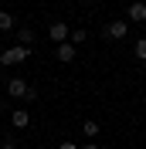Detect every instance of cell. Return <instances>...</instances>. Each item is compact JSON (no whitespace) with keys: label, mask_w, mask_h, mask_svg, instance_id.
I'll return each mask as SVG.
<instances>
[{"label":"cell","mask_w":146,"mask_h":149,"mask_svg":"<svg viewBox=\"0 0 146 149\" xmlns=\"http://www.w3.org/2000/svg\"><path fill=\"white\" fill-rule=\"evenodd\" d=\"M119 149H129V146H119Z\"/></svg>","instance_id":"2e32d148"},{"label":"cell","mask_w":146,"mask_h":149,"mask_svg":"<svg viewBox=\"0 0 146 149\" xmlns=\"http://www.w3.org/2000/svg\"><path fill=\"white\" fill-rule=\"evenodd\" d=\"M14 27H17L14 14H10V10H0V31H14Z\"/></svg>","instance_id":"9c48e42d"},{"label":"cell","mask_w":146,"mask_h":149,"mask_svg":"<svg viewBox=\"0 0 146 149\" xmlns=\"http://www.w3.org/2000/svg\"><path fill=\"white\" fill-rule=\"evenodd\" d=\"M78 149H99V146H95V142H92V139H88V146H78Z\"/></svg>","instance_id":"5bb4252c"},{"label":"cell","mask_w":146,"mask_h":149,"mask_svg":"<svg viewBox=\"0 0 146 149\" xmlns=\"http://www.w3.org/2000/svg\"><path fill=\"white\" fill-rule=\"evenodd\" d=\"M7 95H10V98H27V102L37 98V92L24 81V78H10V81H7Z\"/></svg>","instance_id":"6da1fadb"},{"label":"cell","mask_w":146,"mask_h":149,"mask_svg":"<svg viewBox=\"0 0 146 149\" xmlns=\"http://www.w3.org/2000/svg\"><path fill=\"white\" fill-rule=\"evenodd\" d=\"M58 149H78V146H75L72 139H65V142H61V146H58Z\"/></svg>","instance_id":"4fadbf2b"},{"label":"cell","mask_w":146,"mask_h":149,"mask_svg":"<svg viewBox=\"0 0 146 149\" xmlns=\"http://www.w3.org/2000/svg\"><path fill=\"white\" fill-rule=\"evenodd\" d=\"M126 20H129V24H146V3H143V0H136V3L126 7Z\"/></svg>","instance_id":"277c9868"},{"label":"cell","mask_w":146,"mask_h":149,"mask_svg":"<svg viewBox=\"0 0 146 149\" xmlns=\"http://www.w3.org/2000/svg\"><path fill=\"white\" fill-rule=\"evenodd\" d=\"M55 58L61 61V65H72L75 58H78V51H75V44H68V41H65V44H55Z\"/></svg>","instance_id":"8992f818"},{"label":"cell","mask_w":146,"mask_h":149,"mask_svg":"<svg viewBox=\"0 0 146 149\" xmlns=\"http://www.w3.org/2000/svg\"><path fill=\"white\" fill-rule=\"evenodd\" d=\"M133 51H136V58H139V61H143V65H146V37H139V41H136V47H133Z\"/></svg>","instance_id":"7c38bea8"},{"label":"cell","mask_w":146,"mask_h":149,"mask_svg":"<svg viewBox=\"0 0 146 149\" xmlns=\"http://www.w3.org/2000/svg\"><path fill=\"white\" fill-rule=\"evenodd\" d=\"M10 125H14V129H27L31 125V112L27 109H14L10 112Z\"/></svg>","instance_id":"52a82bcc"},{"label":"cell","mask_w":146,"mask_h":149,"mask_svg":"<svg viewBox=\"0 0 146 149\" xmlns=\"http://www.w3.org/2000/svg\"><path fill=\"white\" fill-rule=\"evenodd\" d=\"M31 51L27 47H20V44H10L7 51H0V65H20V61H27Z\"/></svg>","instance_id":"7a4b0ae2"},{"label":"cell","mask_w":146,"mask_h":149,"mask_svg":"<svg viewBox=\"0 0 146 149\" xmlns=\"http://www.w3.org/2000/svg\"><path fill=\"white\" fill-rule=\"evenodd\" d=\"M0 149H17V146H14V142H4V146H0Z\"/></svg>","instance_id":"9a60e30c"},{"label":"cell","mask_w":146,"mask_h":149,"mask_svg":"<svg viewBox=\"0 0 146 149\" xmlns=\"http://www.w3.org/2000/svg\"><path fill=\"white\" fill-rule=\"evenodd\" d=\"M85 41H88V31H85V27H75V31H72V37H68V44H75V47L85 44Z\"/></svg>","instance_id":"30bf717a"},{"label":"cell","mask_w":146,"mask_h":149,"mask_svg":"<svg viewBox=\"0 0 146 149\" xmlns=\"http://www.w3.org/2000/svg\"><path fill=\"white\" fill-rule=\"evenodd\" d=\"M126 34H129V20H112V24H105V37H112V41H122Z\"/></svg>","instance_id":"5b68a950"},{"label":"cell","mask_w":146,"mask_h":149,"mask_svg":"<svg viewBox=\"0 0 146 149\" xmlns=\"http://www.w3.org/2000/svg\"><path fill=\"white\" fill-rule=\"evenodd\" d=\"M99 129H102V125H99L95 119H85V122H82V132L88 136V139H95V136H99Z\"/></svg>","instance_id":"8fae6325"},{"label":"cell","mask_w":146,"mask_h":149,"mask_svg":"<svg viewBox=\"0 0 146 149\" xmlns=\"http://www.w3.org/2000/svg\"><path fill=\"white\" fill-rule=\"evenodd\" d=\"M48 37H51V41H55V44H65V41H68V37H72V27H68V24H65V20H55V24H51V27H48Z\"/></svg>","instance_id":"3957f363"},{"label":"cell","mask_w":146,"mask_h":149,"mask_svg":"<svg viewBox=\"0 0 146 149\" xmlns=\"http://www.w3.org/2000/svg\"><path fill=\"white\" fill-rule=\"evenodd\" d=\"M17 44L31 51V47H34V31H31V27H20V31H17Z\"/></svg>","instance_id":"ba28073f"}]
</instances>
